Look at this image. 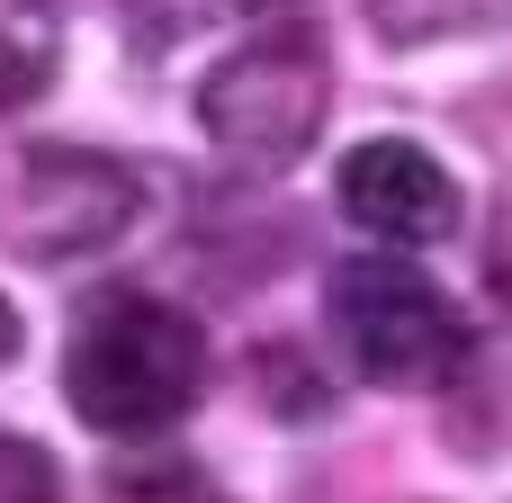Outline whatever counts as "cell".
<instances>
[{
	"instance_id": "obj_1",
	"label": "cell",
	"mask_w": 512,
	"mask_h": 503,
	"mask_svg": "<svg viewBox=\"0 0 512 503\" xmlns=\"http://www.w3.org/2000/svg\"><path fill=\"white\" fill-rule=\"evenodd\" d=\"M198 387H207V333L171 297L108 288L81 306L72 351H63V396L90 432H108V441L171 432L198 405Z\"/></svg>"
},
{
	"instance_id": "obj_2",
	"label": "cell",
	"mask_w": 512,
	"mask_h": 503,
	"mask_svg": "<svg viewBox=\"0 0 512 503\" xmlns=\"http://www.w3.org/2000/svg\"><path fill=\"white\" fill-rule=\"evenodd\" d=\"M324 306H333V333L351 351L360 378L378 387H432L468 360V324L459 306L414 270V261H387V252H360L324 279Z\"/></svg>"
},
{
	"instance_id": "obj_3",
	"label": "cell",
	"mask_w": 512,
	"mask_h": 503,
	"mask_svg": "<svg viewBox=\"0 0 512 503\" xmlns=\"http://www.w3.org/2000/svg\"><path fill=\"white\" fill-rule=\"evenodd\" d=\"M324 99H333V72H324V45L306 27H279V36H252L243 54H225L198 90V117L225 153L243 162H297L324 126Z\"/></svg>"
},
{
	"instance_id": "obj_4",
	"label": "cell",
	"mask_w": 512,
	"mask_h": 503,
	"mask_svg": "<svg viewBox=\"0 0 512 503\" xmlns=\"http://www.w3.org/2000/svg\"><path fill=\"white\" fill-rule=\"evenodd\" d=\"M144 189L126 162L81 153V144H27L0 162V243L27 261H63V252H99L135 225Z\"/></svg>"
},
{
	"instance_id": "obj_5",
	"label": "cell",
	"mask_w": 512,
	"mask_h": 503,
	"mask_svg": "<svg viewBox=\"0 0 512 503\" xmlns=\"http://www.w3.org/2000/svg\"><path fill=\"white\" fill-rule=\"evenodd\" d=\"M342 216L378 243H441L459 225V180L423 144L378 135V144L342 153Z\"/></svg>"
},
{
	"instance_id": "obj_6",
	"label": "cell",
	"mask_w": 512,
	"mask_h": 503,
	"mask_svg": "<svg viewBox=\"0 0 512 503\" xmlns=\"http://www.w3.org/2000/svg\"><path fill=\"white\" fill-rule=\"evenodd\" d=\"M512 0H369V18L396 36V45H423V36H477L495 27Z\"/></svg>"
},
{
	"instance_id": "obj_7",
	"label": "cell",
	"mask_w": 512,
	"mask_h": 503,
	"mask_svg": "<svg viewBox=\"0 0 512 503\" xmlns=\"http://www.w3.org/2000/svg\"><path fill=\"white\" fill-rule=\"evenodd\" d=\"M45 81H54V45H45V27H36V18H0V108L36 99Z\"/></svg>"
},
{
	"instance_id": "obj_8",
	"label": "cell",
	"mask_w": 512,
	"mask_h": 503,
	"mask_svg": "<svg viewBox=\"0 0 512 503\" xmlns=\"http://www.w3.org/2000/svg\"><path fill=\"white\" fill-rule=\"evenodd\" d=\"M0 503H63L54 459L36 441H18V432H0Z\"/></svg>"
},
{
	"instance_id": "obj_9",
	"label": "cell",
	"mask_w": 512,
	"mask_h": 503,
	"mask_svg": "<svg viewBox=\"0 0 512 503\" xmlns=\"http://www.w3.org/2000/svg\"><path fill=\"white\" fill-rule=\"evenodd\" d=\"M9 360H18V315L0 306V369H9Z\"/></svg>"
},
{
	"instance_id": "obj_10",
	"label": "cell",
	"mask_w": 512,
	"mask_h": 503,
	"mask_svg": "<svg viewBox=\"0 0 512 503\" xmlns=\"http://www.w3.org/2000/svg\"><path fill=\"white\" fill-rule=\"evenodd\" d=\"M234 9H279V0H234Z\"/></svg>"
}]
</instances>
